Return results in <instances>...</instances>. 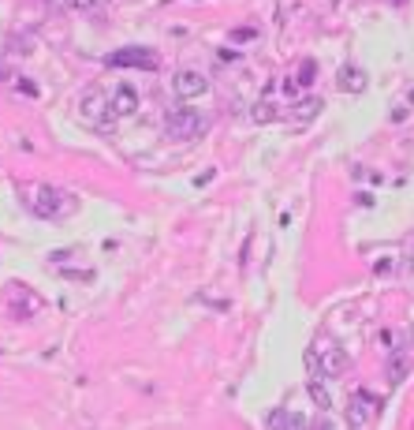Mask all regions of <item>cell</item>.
I'll return each mask as SVG.
<instances>
[{
  "label": "cell",
  "mask_w": 414,
  "mask_h": 430,
  "mask_svg": "<svg viewBox=\"0 0 414 430\" xmlns=\"http://www.w3.org/2000/svg\"><path fill=\"white\" fill-rule=\"evenodd\" d=\"M206 127H209V120L198 113V109L176 105L168 113V120H164V135H168V139H176V142H190V139H198Z\"/></svg>",
  "instance_id": "6da1fadb"
},
{
  "label": "cell",
  "mask_w": 414,
  "mask_h": 430,
  "mask_svg": "<svg viewBox=\"0 0 414 430\" xmlns=\"http://www.w3.org/2000/svg\"><path fill=\"white\" fill-rule=\"evenodd\" d=\"M30 206H34V214H38V217H63V214L75 209V198H71L68 191H60V187L41 184V187H34Z\"/></svg>",
  "instance_id": "7a4b0ae2"
},
{
  "label": "cell",
  "mask_w": 414,
  "mask_h": 430,
  "mask_svg": "<svg viewBox=\"0 0 414 430\" xmlns=\"http://www.w3.org/2000/svg\"><path fill=\"white\" fill-rule=\"evenodd\" d=\"M161 64V57L146 45H127V49H116L108 53V68H142V71H153Z\"/></svg>",
  "instance_id": "3957f363"
},
{
  "label": "cell",
  "mask_w": 414,
  "mask_h": 430,
  "mask_svg": "<svg viewBox=\"0 0 414 430\" xmlns=\"http://www.w3.org/2000/svg\"><path fill=\"white\" fill-rule=\"evenodd\" d=\"M377 415H381V400L370 397L366 389L351 393V400H347V423L351 427H370Z\"/></svg>",
  "instance_id": "277c9868"
},
{
  "label": "cell",
  "mask_w": 414,
  "mask_h": 430,
  "mask_svg": "<svg viewBox=\"0 0 414 430\" xmlns=\"http://www.w3.org/2000/svg\"><path fill=\"white\" fill-rule=\"evenodd\" d=\"M105 113H108V94L101 86H86L82 90V97H79V116L86 124H105Z\"/></svg>",
  "instance_id": "5b68a950"
},
{
  "label": "cell",
  "mask_w": 414,
  "mask_h": 430,
  "mask_svg": "<svg viewBox=\"0 0 414 430\" xmlns=\"http://www.w3.org/2000/svg\"><path fill=\"white\" fill-rule=\"evenodd\" d=\"M172 86H176V94L183 102H195V97H201L209 90V79L201 75L198 68H183V71H176V82H172Z\"/></svg>",
  "instance_id": "8992f818"
},
{
  "label": "cell",
  "mask_w": 414,
  "mask_h": 430,
  "mask_svg": "<svg viewBox=\"0 0 414 430\" xmlns=\"http://www.w3.org/2000/svg\"><path fill=\"white\" fill-rule=\"evenodd\" d=\"M138 109V94H135V86H116L112 94H108V113L112 116H119V120H124V116H131Z\"/></svg>",
  "instance_id": "52a82bcc"
},
{
  "label": "cell",
  "mask_w": 414,
  "mask_h": 430,
  "mask_svg": "<svg viewBox=\"0 0 414 430\" xmlns=\"http://www.w3.org/2000/svg\"><path fill=\"white\" fill-rule=\"evenodd\" d=\"M347 371V355L339 348H321V378H339Z\"/></svg>",
  "instance_id": "ba28073f"
},
{
  "label": "cell",
  "mask_w": 414,
  "mask_h": 430,
  "mask_svg": "<svg viewBox=\"0 0 414 430\" xmlns=\"http://www.w3.org/2000/svg\"><path fill=\"white\" fill-rule=\"evenodd\" d=\"M339 90H344V94H362L366 90V71L362 68H339Z\"/></svg>",
  "instance_id": "9c48e42d"
},
{
  "label": "cell",
  "mask_w": 414,
  "mask_h": 430,
  "mask_svg": "<svg viewBox=\"0 0 414 430\" xmlns=\"http://www.w3.org/2000/svg\"><path fill=\"white\" fill-rule=\"evenodd\" d=\"M321 109H325V105H321V97H302V102H295V109H291V120L306 124V120H314Z\"/></svg>",
  "instance_id": "30bf717a"
},
{
  "label": "cell",
  "mask_w": 414,
  "mask_h": 430,
  "mask_svg": "<svg viewBox=\"0 0 414 430\" xmlns=\"http://www.w3.org/2000/svg\"><path fill=\"white\" fill-rule=\"evenodd\" d=\"M306 393H310V400L317 404V411H333V397H328L325 386H321V378H310L306 382Z\"/></svg>",
  "instance_id": "8fae6325"
},
{
  "label": "cell",
  "mask_w": 414,
  "mask_h": 430,
  "mask_svg": "<svg viewBox=\"0 0 414 430\" xmlns=\"http://www.w3.org/2000/svg\"><path fill=\"white\" fill-rule=\"evenodd\" d=\"M269 427H306V419L299 415V411H284V408H276V411H269Z\"/></svg>",
  "instance_id": "7c38bea8"
},
{
  "label": "cell",
  "mask_w": 414,
  "mask_h": 430,
  "mask_svg": "<svg viewBox=\"0 0 414 430\" xmlns=\"http://www.w3.org/2000/svg\"><path fill=\"white\" fill-rule=\"evenodd\" d=\"M407 374H411V359H407V355H392V359H388V382H392V386H400V382L403 378H407Z\"/></svg>",
  "instance_id": "4fadbf2b"
},
{
  "label": "cell",
  "mask_w": 414,
  "mask_h": 430,
  "mask_svg": "<svg viewBox=\"0 0 414 430\" xmlns=\"http://www.w3.org/2000/svg\"><path fill=\"white\" fill-rule=\"evenodd\" d=\"M302 363H306V371H310V378H321V352H314V348H306V355H302Z\"/></svg>",
  "instance_id": "5bb4252c"
},
{
  "label": "cell",
  "mask_w": 414,
  "mask_h": 430,
  "mask_svg": "<svg viewBox=\"0 0 414 430\" xmlns=\"http://www.w3.org/2000/svg\"><path fill=\"white\" fill-rule=\"evenodd\" d=\"M314 75H317V64L314 60H302V68H299V86H310V82H314Z\"/></svg>",
  "instance_id": "9a60e30c"
},
{
  "label": "cell",
  "mask_w": 414,
  "mask_h": 430,
  "mask_svg": "<svg viewBox=\"0 0 414 430\" xmlns=\"http://www.w3.org/2000/svg\"><path fill=\"white\" fill-rule=\"evenodd\" d=\"M63 4L71 8V12H90V8H97V4H105V0H63Z\"/></svg>",
  "instance_id": "2e32d148"
},
{
  "label": "cell",
  "mask_w": 414,
  "mask_h": 430,
  "mask_svg": "<svg viewBox=\"0 0 414 430\" xmlns=\"http://www.w3.org/2000/svg\"><path fill=\"white\" fill-rule=\"evenodd\" d=\"M254 120H262V124H265V120H273L269 105H257V109H254Z\"/></svg>",
  "instance_id": "e0dca14e"
},
{
  "label": "cell",
  "mask_w": 414,
  "mask_h": 430,
  "mask_svg": "<svg viewBox=\"0 0 414 430\" xmlns=\"http://www.w3.org/2000/svg\"><path fill=\"white\" fill-rule=\"evenodd\" d=\"M314 427H321V430H333L336 423H333V419H325V415H321V419H314Z\"/></svg>",
  "instance_id": "ac0fdd59"
},
{
  "label": "cell",
  "mask_w": 414,
  "mask_h": 430,
  "mask_svg": "<svg viewBox=\"0 0 414 430\" xmlns=\"http://www.w3.org/2000/svg\"><path fill=\"white\" fill-rule=\"evenodd\" d=\"M395 4H403V0H395Z\"/></svg>",
  "instance_id": "d6986e66"
}]
</instances>
